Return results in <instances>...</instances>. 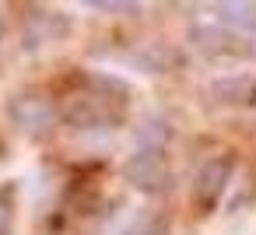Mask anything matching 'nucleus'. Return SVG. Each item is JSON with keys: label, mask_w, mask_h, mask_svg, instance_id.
<instances>
[{"label": "nucleus", "mask_w": 256, "mask_h": 235, "mask_svg": "<svg viewBox=\"0 0 256 235\" xmlns=\"http://www.w3.org/2000/svg\"><path fill=\"white\" fill-rule=\"evenodd\" d=\"M130 60L148 74H165V70H176L182 64V53L176 46H168V42H144L140 50L130 53Z\"/></svg>", "instance_id": "obj_6"}, {"label": "nucleus", "mask_w": 256, "mask_h": 235, "mask_svg": "<svg viewBox=\"0 0 256 235\" xmlns=\"http://www.w3.org/2000/svg\"><path fill=\"white\" fill-rule=\"evenodd\" d=\"M123 179H126L130 186L144 190V193H162V190H168L172 172H168L162 151L140 148V151H134V154L123 162Z\"/></svg>", "instance_id": "obj_3"}, {"label": "nucleus", "mask_w": 256, "mask_h": 235, "mask_svg": "<svg viewBox=\"0 0 256 235\" xmlns=\"http://www.w3.org/2000/svg\"><path fill=\"white\" fill-rule=\"evenodd\" d=\"M88 8H95V11H140V4H88Z\"/></svg>", "instance_id": "obj_10"}, {"label": "nucleus", "mask_w": 256, "mask_h": 235, "mask_svg": "<svg viewBox=\"0 0 256 235\" xmlns=\"http://www.w3.org/2000/svg\"><path fill=\"white\" fill-rule=\"evenodd\" d=\"M210 98L218 106L252 109L256 106V74H224V78L210 81Z\"/></svg>", "instance_id": "obj_4"}, {"label": "nucleus", "mask_w": 256, "mask_h": 235, "mask_svg": "<svg viewBox=\"0 0 256 235\" xmlns=\"http://www.w3.org/2000/svg\"><path fill=\"white\" fill-rule=\"evenodd\" d=\"M165 228H168V221L158 214V210H151V207H140V210H134L112 235H165Z\"/></svg>", "instance_id": "obj_9"}, {"label": "nucleus", "mask_w": 256, "mask_h": 235, "mask_svg": "<svg viewBox=\"0 0 256 235\" xmlns=\"http://www.w3.org/2000/svg\"><path fill=\"white\" fill-rule=\"evenodd\" d=\"M67 120H70L74 126L92 130V126H109V123H116L120 112L109 109V95H84V98H74V102L67 106Z\"/></svg>", "instance_id": "obj_5"}, {"label": "nucleus", "mask_w": 256, "mask_h": 235, "mask_svg": "<svg viewBox=\"0 0 256 235\" xmlns=\"http://www.w3.org/2000/svg\"><path fill=\"white\" fill-rule=\"evenodd\" d=\"M11 232V207L0 200V235H8Z\"/></svg>", "instance_id": "obj_11"}, {"label": "nucleus", "mask_w": 256, "mask_h": 235, "mask_svg": "<svg viewBox=\"0 0 256 235\" xmlns=\"http://www.w3.org/2000/svg\"><path fill=\"white\" fill-rule=\"evenodd\" d=\"M8 116H11V123H14L22 134H28V137H46V134H53V126H56V109H53V102H50L46 95H36V92L14 95V98L8 102Z\"/></svg>", "instance_id": "obj_1"}, {"label": "nucleus", "mask_w": 256, "mask_h": 235, "mask_svg": "<svg viewBox=\"0 0 256 235\" xmlns=\"http://www.w3.org/2000/svg\"><path fill=\"white\" fill-rule=\"evenodd\" d=\"M193 42L207 53V56H246V46L238 36L232 32H221L214 25H196L193 28Z\"/></svg>", "instance_id": "obj_7"}, {"label": "nucleus", "mask_w": 256, "mask_h": 235, "mask_svg": "<svg viewBox=\"0 0 256 235\" xmlns=\"http://www.w3.org/2000/svg\"><path fill=\"white\" fill-rule=\"evenodd\" d=\"M218 25L256 36V4H238V0H224V4H210Z\"/></svg>", "instance_id": "obj_8"}, {"label": "nucleus", "mask_w": 256, "mask_h": 235, "mask_svg": "<svg viewBox=\"0 0 256 235\" xmlns=\"http://www.w3.org/2000/svg\"><path fill=\"white\" fill-rule=\"evenodd\" d=\"M232 168H235L232 154H214L200 165V172L193 179V204H196L200 214H210L218 207V200H221V193L232 179Z\"/></svg>", "instance_id": "obj_2"}, {"label": "nucleus", "mask_w": 256, "mask_h": 235, "mask_svg": "<svg viewBox=\"0 0 256 235\" xmlns=\"http://www.w3.org/2000/svg\"><path fill=\"white\" fill-rule=\"evenodd\" d=\"M0 36H4V22H0Z\"/></svg>", "instance_id": "obj_12"}]
</instances>
